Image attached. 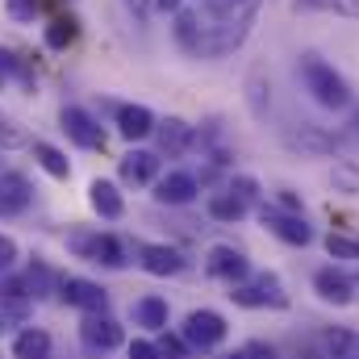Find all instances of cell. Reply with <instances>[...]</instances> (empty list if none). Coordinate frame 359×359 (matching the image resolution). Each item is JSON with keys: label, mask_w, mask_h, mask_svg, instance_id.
<instances>
[{"label": "cell", "mask_w": 359, "mask_h": 359, "mask_svg": "<svg viewBox=\"0 0 359 359\" xmlns=\"http://www.w3.org/2000/svg\"><path fill=\"white\" fill-rule=\"evenodd\" d=\"M259 8H264V0H209L205 4V17H209V25H205V34H209L205 55L209 59H222V55L238 50L247 42Z\"/></svg>", "instance_id": "obj_1"}, {"label": "cell", "mask_w": 359, "mask_h": 359, "mask_svg": "<svg viewBox=\"0 0 359 359\" xmlns=\"http://www.w3.org/2000/svg\"><path fill=\"white\" fill-rule=\"evenodd\" d=\"M297 76H301L305 92H309L322 109H347V104H351V88H347V80H343L322 55H301Z\"/></svg>", "instance_id": "obj_2"}, {"label": "cell", "mask_w": 359, "mask_h": 359, "mask_svg": "<svg viewBox=\"0 0 359 359\" xmlns=\"http://www.w3.org/2000/svg\"><path fill=\"white\" fill-rule=\"evenodd\" d=\"M280 142L288 147V151H297L301 159H326V155H334L339 147H343V134H330V130H322V126H288L284 134H280Z\"/></svg>", "instance_id": "obj_3"}, {"label": "cell", "mask_w": 359, "mask_h": 359, "mask_svg": "<svg viewBox=\"0 0 359 359\" xmlns=\"http://www.w3.org/2000/svg\"><path fill=\"white\" fill-rule=\"evenodd\" d=\"M230 301L234 305H243V309H284L288 305V292H284V284L264 271V276H255V280H247V284H234V292H230Z\"/></svg>", "instance_id": "obj_4"}, {"label": "cell", "mask_w": 359, "mask_h": 359, "mask_svg": "<svg viewBox=\"0 0 359 359\" xmlns=\"http://www.w3.org/2000/svg\"><path fill=\"white\" fill-rule=\"evenodd\" d=\"M226 318L222 313H213V309H192L188 318H184V343L192 347V351H213L222 339H226Z\"/></svg>", "instance_id": "obj_5"}, {"label": "cell", "mask_w": 359, "mask_h": 359, "mask_svg": "<svg viewBox=\"0 0 359 359\" xmlns=\"http://www.w3.org/2000/svg\"><path fill=\"white\" fill-rule=\"evenodd\" d=\"M259 222L268 226V234H276L280 243L288 247H309L313 243V230L305 226L301 213H284V209H259Z\"/></svg>", "instance_id": "obj_6"}, {"label": "cell", "mask_w": 359, "mask_h": 359, "mask_svg": "<svg viewBox=\"0 0 359 359\" xmlns=\"http://www.w3.org/2000/svg\"><path fill=\"white\" fill-rule=\"evenodd\" d=\"M205 271L213 276V280H226V284H243L247 280V255L243 251H234V247H209V255H205Z\"/></svg>", "instance_id": "obj_7"}, {"label": "cell", "mask_w": 359, "mask_h": 359, "mask_svg": "<svg viewBox=\"0 0 359 359\" xmlns=\"http://www.w3.org/2000/svg\"><path fill=\"white\" fill-rule=\"evenodd\" d=\"M172 34H176V46L184 50V55H196V59H205L209 34H205V21H201L192 8H180V13H176V25H172Z\"/></svg>", "instance_id": "obj_8"}, {"label": "cell", "mask_w": 359, "mask_h": 359, "mask_svg": "<svg viewBox=\"0 0 359 359\" xmlns=\"http://www.w3.org/2000/svg\"><path fill=\"white\" fill-rule=\"evenodd\" d=\"M59 121H63V130H67V138H72L76 147H84V151H100V147H104V130L92 121L84 109L72 104V109H63Z\"/></svg>", "instance_id": "obj_9"}, {"label": "cell", "mask_w": 359, "mask_h": 359, "mask_svg": "<svg viewBox=\"0 0 359 359\" xmlns=\"http://www.w3.org/2000/svg\"><path fill=\"white\" fill-rule=\"evenodd\" d=\"M59 297L67 301V305H76V309H88V313H100L104 309V288L100 284H92L84 276H67V280H59Z\"/></svg>", "instance_id": "obj_10"}, {"label": "cell", "mask_w": 359, "mask_h": 359, "mask_svg": "<svg viewBox=\"0 0 359 359\" xmlns=\"http://www.w3.org/2000/svg\"><path fill=\"white\" fill-rule=\"evenodd\" d=\"M34 201V188L21 172H0V217H17L25 213Z\"/></svg>", "instance_id": "obj_11"}, {"label": "cell", "mask_w": 359, "mask_h": 359, "mask_svg": "<svg viewBox=\"0 0 359 359\" xmlns=\"http://www.w3.org/2000/svg\"><path fill=\"white\" fill-rule=\"evenodd\" d=\"M80 339L88 351H113V347H121V326L104 313H88L80 326Z\"/></svg>", "instance_id": "obj_12"}, {"label": "cell", "mask_w": 359, "mask_h": 359, "mask_svg": "<svg viewBox=\"0 0 359 359\" xmlns=\"http://www.w3.org/2000/svg\"><path fill=\"white\" fill-rule=\"evenodd\" d=\"M138 264H142V271H151V276H180V271L188 268V259L180 255L176 247H163V243L138 247Z\"/></svg>", "instance_id": "obj_13"}, {"label": "cell", "mask_w": 359, "mask_h": 359, "mask_svg": "<svg viewBox=\"0 0 359 359\" xmlns=\"http://www.w3.org/2000/svg\"><path fill=\"white\" fill-rule=\"evenodd\" d=\"M196 192H201V184L188 172H168L163 180H155V201L159 205H192Z\"/></svg>", "instance_id": "obj_14"}, {"label": "cell", "mask_w": 359, "mask_h": 359, "mask_svg": "<svg viewBox=\"0 0 359 359\" xmlns=\"http://www.w3.org/2000/svg\"><path fill=\"white\" fill-rule=\"evenodd\" d=\"M313 288H318V297L330 301V305H351V301H355V280H351L347 271L322 268L313 276Z\"/></svg>", "instance_id": "obj_15"}, {"label": "cell", "mask_w": 359, "mask_h": 359, "mask_svg": "<svg viewBox=\"0 0 359 359\" xmlns=\"http://www.w3.org/2000/svg\"><path fill=\"white\" fill-rule=\"evenodd\" d=\"M117 172H121L126 184H134V188L155 184V176H159V155H155V151H130V155L117 163Z\"/></svg>", "instance_id": "obj_16"}, {"label": "cell", "mask_w": 359, "mask_h": 359, "mask_svg": "<svg viewBox=\"0 0 359 359\" xmlns=\"http://www.w3.org/2000/svg\"><path fill=\"white\" fill-rule=\"evenodd\" d=\"M117 130H121V138H147V134H155V113L147 109V104H121L117 109Z\"/></svg>", "instance_id": "obj_17"}, {"label": "cell", "mask_w": 359, "mask_h": 359, "mask_svg": "<svg viewBox=\"0 0 359 359\" xmlns=\"http://www.w3.org/2000/svg\"><path fill=\"white\" fill-rule=\"evenodd\" d=\"M88 201H92V209H96L100 217H109V222H117V217L126 213V201H121L117 184H109V180H92Z\"/></svg>", "instance_id": "obj_18"}, {"label": "cell", "mask_w": 359, "mask_h": 359, "mask_svg": "<svg viewBox=\"0 0 359 359\" xmlns=\"http://www.w3.org/2000/svg\"><path fill=\"white\" fill-rule=\"evenodd\" d=\"M155 130H159V147L168 151V155H184L188 147H192V126L188 121H180V117H168V121H155Z\"/></svg>", "instance_id": "obj_19"}, {"label": "cell", "mask_w": 359, "mask_h": 359, "mask_svg": "<svg viewBox=\"0 0 359 359\" xmlns=\"http://www.w3.org/2000/svg\"><path fill=\"white\" fill-rule=\"evenodd\" d=\"M318 347H322L318 359H359V334H351V330H326L318 339Z\"/></svg>", "instance_id": "obj_20"}, {"label": "cell", "mask_w": 359, "mask_h": 359, "mask_svg": "<svg viewBox=\"0 0 359 359\" xmlns=\"http://www.w3.org/2000/svg\"><path fill=\"white\" fill-rule=\"evenodd\" d=\"M247 209H251V205H247L243 196H234L230 188L209 196V217H213V222H238V217H247Z\"/></svg>", "instance_id": "obj_21"}, {"label": "cell", "mask_w": 359, "mask_h": 359, "mask_svg": "<svg viewBox=\"0 0 359 359\" xmlns=\"http://www.w3.org/2000/svg\"><path fill=\"white\" fill-rule=\"evenodd\" d=\"M17 359H50V334L46 330H21L13 343Z\"/></svg>", "instance_id": "obj_22"}, {"label": "cell", "mask_w": 359, "mask_h": 359, "mask_svg": "<svg viewBox=\"0 0 359 359\" xmlns=\"http://www.w3.org/2000/svg\"><path fill=\"white\" fill-rule=\"evenodd\" d=\"M134 322L147 326V330H163L168 326V301L163 297H142L134 305Z\"/></svg>", "instance_id": "obj_23"}, {"label": "cell", "mask_w": 359, "mask_h": 359, "mask_svg": "<svg viewBox=\"0 0 359 359\" xmlns=\"http://www.w3.org/2000/svg\"><path fill=\"white\" fill-rule=\"evenodd\" d=\"M34 159L42 163V172L55 180H67L72 176V163H67V155L59 151V147H50V142H34Z\"/></svg>", "instance_id": "obj_24"}, {"label": "cell", "mask_w": 359, "mask_h": 359, "mask_svg": "<svg viewBox=\"0 0 359 359\" xmlns=\"http://www.w3.org/2000/svg\"><path fill=\"white\" fill-rule=\"evenodd\" d=\"M268 76H264V67H251V76H247V104H251V113L255 117H268Z\"/></svg>", "instance_id": "obj_25"}, {"label": "cell", "mask_w": 359, "mask_h": 359, "mask_svg": "<svg viewBox=\"0 0 359 359\" xmlns=\"http://www.w3.org/2000/svg\"><path fill=\"white\" fill-rule=\"evenodd\" d=\"M92 264H104V268H126V247H121L113 234H96Z\"/></svg>", "instance_id": "obj_26"}, {"label": "cell", "mask_w": 359, "mask_h": 359, "mask_svg": "<svg viewBox=\"0 0 359 359\" xmlns=\"http://www.w3.org/2000/svg\"><path fill=\"white\" fill-rule=\"evenodd\" d=\"M76 42V21L72 17H55L50 25H46V46L50 50H67Z\"/></svg>", "instance_id": "obj_27"}, {"label": "cell", "mask_w": 359, "mask_h": 359, "mask_svg": "<svg viewBox=\"0 0 359 359\" xmlns=\"http://www.w3.org/2000/svg\"><path fill=\"white\" fill-rule=\"evenodd\" d=\"M292 8H326V13H343V17H355L359 21V0H292Z\"/></svg>", "instance_id": "obj_28"}, {"label": "cell", "mask_w": 359, "mask_h": 359, "mask_svg": "<svg viewBox=\"0 0 359 359\" xmlns=\"http://www.w3.org/2000/svg\"><path fill=\"white\" fill-rule=\"evenodd\" d=\"M330 184H334V188H343V192H351V196H359V168H355V163H334Z\"/></svg>", "instance_id": "obj_29"}, {"label": "cell", "mask_w": 359, "mask_h": 359, "mask_svg": "<svg viewBox=\"0 0 359 359\" xmlns=\"http://www.w3.org/2000/svg\"><path fill=\"white\" fill-rule=\"evenodd\" d=\"M326 251L334 259H359V238H351V234H330L326 238Z\"/></svg>", "instance_id": "obj_30"}, {"label": "cell", "mask_w": 359, "mask_h": 359, "mask_svg": "<svg viewBox=\"0 0 359 359\" xmlns=\"http://www.w3.org/2000/svg\"><path fill=\"white\" fill-rule=\"evenodd\" d=\"M155 347H159V359H188V351H192V347H188L180 334H163Z\"/></svg>", "instance_id": "obj_31"}, {"label": "cell", "mask_w": 359, "mask_h": 359, "mask_svg": "<svg viewBox=\"0 0 359 359\" xmlns=\"http://www.w3.org/2000/svg\"><path fill=\"white\" fill-rule=\"evenodd\" d=\"M67 247L80 255V259H92V247H96V234H88V230H76L72 238H67Z\"/></svg>", "instance_id": "obj_32"}, {"label": "cell", "mask_w": 359, "mask_h": 359, "mask_svg": "<svg viewBox=\"0 0 359 359\" xmlns=\"http://www.w3.org/2000/svg\"><path fill=\"white\" fill-rule=\"evenodd\" d=\"M230 192H234V196H243V201L251 205V201L259 196V184H255L251 176H234V180H230Z\"/></svg>", "instance_id": "obj_33"}, {"label": "cell", "mask_w": 359, "mask_h": 359, "mask_svg": "<svg viewBox=\"0 0 359 359\" xmlns=\"http://www.w3.org/2000/svg\"><path fill=\"white\" fill-rule=\"evenodd\" d=\"M226 359H276V351L268 343H247V347H238L234 355H226Z\"/></svg>", "instance_id": "obj_34"}, {"label": "cell", "mask_w": 359, "mask_h": 359, "mask_svg": "<svg viewBox=\"0 0 359 359\" xmlns=\"http://www.w3.org/2000/svg\"><path fill=\"white\" fill-rule=\"evenodd\" d=\"M38 13V0H8V17L13 21H34Z\"/></svg>", "instance_id": "obj_35"}, {"label": "cell", "mask_w": 359, "mask_h": 359, "mask_svg": "<svg viewBox=\"0 0 359 359\" xmlns=\"http://www.w3.org/2000/svg\"><path fill=\"white\" fill-rule=\"evenodd\" d=\"M130 359H159V347L147 343V339H134L130 343Z\"/></svg>", "instance_id": "obj_36"}, {"label": "cell", "mask_w": 359, "mask_h": 359, "mask_svg": "<svg viewBox=\"0 0 359 359\" xmlns=\"http://www.w3.org/2000/svg\"><path fill=\"white\" fill-rule=\"evenodd\" d=\"M17 264V243L8 234H0V268H13Z\"/></svg>", "instance_id": "obj_37"}, {"label": "cell", "mask_w": 359, "mask_h": 359, "mask_svg": "<svg viewBox=\"0 0 359 359\" xmlns=\"http://www.w3.org/2000/svg\"><path fill=\"white\" fill-rule=\"evenodd\" d=\"M280 209H284V213H301V196H297L292 188H280Z\"/></svg>", "instance_id": "obj_38"}, {"label": "cell", "mask_w": 359, "mask_h": 359, "mask_svg": "<svg viewBox=\"0 0 359 359\" xmlns=\"http://www.w3.org/2000/svg\"><path fill=\"white\" fill-rule=\"evenodd\" d=\"M0 142H4V147H17V142H21V134H17V130H8V126L0 121Z\"/></svg>", "instance_id": "obj_39"}, {"label": "cell", "mask_w": 359, "mask_h": 359, "mask_svg": "<svg viewBox=\"0 0 359 359\" xmlns=\"http://www.w3.org/2000/svg\"><path fill=\"white\" fill-rule=\"evenodd\" d=\"M155 13H180V0H151Z\"/></svg>", "instance_id": "obj_40"}, {"label": "cell", "mask_w": 359, "mask_h": 359, "mask_svg": "<svg viewBox=\"0 0 359 359\" xmlns=\"http://www.w3.org/2000/svg\"><path fill=\"white\" fill-rule=\"evenodd\" d=\"M130 8H138V17H147L151 13V0H130Z\"/></svg>", "instance_id": "obj_41"}, {"label": "cell", "mask_w": 359, "mask_h": 359, "mask_svg": "<svg viewBox=\"0 0 359 359\" xmlns=\"http://www.w3.org/2000/svg\"><path fill=\"white\" fill-rule=\"evenodd\" d=\"M8 84V63H4V50H0V88Z\"/></svg>", "instance_id": "obj_42"}, {"label": "cell", "mask_w": 359, "mask_h": 359, "mask_svg": "<svg viewBox=\"0 0 359 359\" xmlns=\"http://www.w3.org/2000/svg\"><path fill=\"white\" fill-rule=\"evenodd\" d=\"M355 126H359V113H355Z\"/></svg>", "instance_id": "obj_43"}]
</instances>
